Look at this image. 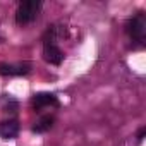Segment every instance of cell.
I'll use <instances>...</instances> for the list:
<instances>
[{
    "instance_id": "obj_1",
    "label": "cell",
    "mask_w": 146,
    "mask_h": 146,
    "mask_svg": "<svg viewBox=\"0 0 146 146\" xmlns=\"http://www.w3.org/2000/svg\"><path fill=\"white\" fill-rule=\"evenodd\" d=\"M40 11H41V2H38V0H24V2L19 4L16 11V23L23 26L29 24L38 17Z\"/></svg>"
},
{
    "instance_id": "obj_2",
    "label": "cell",
    "mask_w": 146,
    "mask_h": 146,
    "mask_svg": "<svg viewBox=\"0 0 146 146\" xmlns=\"http://www.w3.org/2000/svg\"><path fill=\"white\" fill-rule=\"evenodd\" d=\"M125 31L131 36L132 41L143 43L144 41V35H146V21L143 14H136L134 17H131L125 24Z\"/></svg>"
},
{
    "instance_id": "obj_3",
    "label": "cell",
    "mask_w": 146,
    "mask_h": 146,
    "mask_svg": "<svg viewBox=\"0 0 146 146\" xmlns=\"http://www.w3.org/2000/svg\"><path fill=\"white\" fill-rule=\"evenodd\" d=\"M31 105L36 112H40L41 108H46V107H57L58 100L53 93H36L31 100Z\"/></svg>"
},
{
    "instance_id": "obj_4",
    "label": "cell",
    "mask_w": 146,
    "mask_h": 146,
    "mask_svg": "<svg viewBox=\"0 0 146 146\" xmlns=\"http://www.w3.org/2000/svg\"><path fill=\"white\" fill-rule=\"evenodd\" d=\"M31 70V65L28 62L19 64H0V74L2 76H24Z\"/></svg>"
},
{
    "instance_id": "obj_5",
    "label": "cell",
    "mask_w": 146,
    "mask_h": 146,
    "mask_svg": "<svg viewBox=\"0 0 146 146\" xmlns=\"http://www.w3.org/2000/svg\"><path fill=\"white\" fill-rule=\"evenodd\" d=\"M43 58L52 64V65H60L62 60H64V53L62 50L53 43V45H45V50H43Z\"/></svg>"
},
{
    "instance_id": "obj_6",
    "label": "cell",
    "mask_w": 146,
    "mask_h": 146,
    "mask_svg": "<svg viewBox=\"0 0 146 146\" xmlns=\"http://www.w3.org/2000/svg\"><path fill=\"white\" fill-rule=\"evenodd\" d=\"M19 132V124L17 120H5L0 122V137L4 139H14Z\"/></svg>"
},
{
    "instance_id": "obj_7",
    "label": "cell",
    "mask_w": 146,
    "mask_h": 146,
    "mask_svg": "<svg viewBox=\"0 0 146 146\" xmlns=\"http://www.w3.org/2000/svg\"><path fill=\"white\" fill-rule=\"evenodd\" d=\"M53 117L52 115H45V117H41L35 125H33V132H36V134H41V132H46L52 125H53Z\"/></svg>"
},
{
    "instance_id": "obj_8",
    "label": "cell",
    "mask_w": 146,
    "mask_h": 146,
    "mask_svg": "<svg viewBox=\"0 0 146 146\" xmlns=\"http://www.w3.org/2000/svg\"><path fill=\"white\" fill-rule=\"evenodd\" d=\"M144 134H146V127H141V131L137 132V139L143 141V139H144Z\"/></svg>"
}]
</instances>
